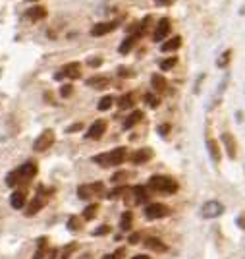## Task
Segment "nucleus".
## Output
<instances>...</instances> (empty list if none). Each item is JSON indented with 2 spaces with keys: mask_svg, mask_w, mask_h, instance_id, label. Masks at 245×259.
<instances>
[{
  "mask_svg": "<svg viewBox=\"0 0 245 259\" xmlns=\"http://www.w3.org/2000/svg\"><path fill=\"white\" fill-rule=\"evenodd\" d=\"M230 54H232L230 50H226V52L222 54V58L218 60V66H220V68H224V66H226V62H230Z\"/></svg>",
  "mask_w": 245,
  "mask_h": 259,
  "instance_id": "obj_34",
  "label": "nucleus"
},
{
  "mask_svg": "<svg viewBox=\"0 0 245 259\" xmlns=\"http://www.w3.org/2000/svg\"><path fill=\"white\" fill-rule=\"evenodd\" d=\"M179 47H181V37H172V39H168L166 43L160 45V50H162V52H174V50H178Z\"/></svg>",
  "mask_w": 245,
  "mask_h": 259,
  "instance_id": "obj_21",
  "label": "nucleus"
},
{
  "mask_svg": "<svg viewBox=\"0 0 245 259\" xmlns=\"http://www.w3.org/2000/svg\"><path fill=\"white\" fill-rule=\"evenodd\" d=\"M126 159H128V149L126 147H116L112 151H106V153H101V155L93 157V161L101 166H120Z\"/></svg>",
  "mask_w": 245,
  "mask_h": 259,
  "instance_id": "obj_2",
  "label": "nucleus"
},
{
  "mask_svg": "<svg viewBox=\"0 0 245 259\" xmlns=\"http://www.w3.org/2000/svg\"><path fill=\"white\" fill-rule=\"evenodd\" d=\"M52 143H54V132H52V130H45V132H43V134L35 140V143H33V149L41 153V151H46Z\"/></svg>",
  "mask_w": 245,
  "mask_h": 259,
  "instance_id": "obj_7",
  "label": "nucleus"
},
{
  "mask_svg": "<svg viewBox=\"0 0 245 259\" xmlns=\"http://www.w3.org/2000/svg\"><path fill=\"white\" fill-rule=\"evenodd\" d=\"M85 83H87L89 87H93V89H105V87L110 83V79H108L106 75H93Z\"/></svg>",
  "mask_w": 245,
  "mask_h": 259,
  "instance_id": "obj_16",
  "label": "nucleus"
},
{
  "mask_svg": "<svg viewBox=\"0 0 245 259\" xmlns=\"http://www.w3.org/2000/svg\"><path fill=\"white\" fill-rule=\"evenodd\" d=\"M222 211H224V205L220 201H216V199L207 201V203L203 205V209H201V213H203L205 219H214V217L222 215Z\"/></svg>",
  "mask_w": 245,
  "mask_h": 259,
  "instance_id": "obj_8",
  "label": "nucleus"
},
{
  "mask_svg": "<svg viewBox=\"0 0 245 259\" xmlns=\"http://www.w3.org/2000/svg\"><path fill=\"white\" fill-rule=\"evenodd\" d=\"M68 228H70V230H79V228H81V226H79V219H77V217H71V219L68 221Z\"/></svg>",
  "mask_w": 245,
  "mask_h": 259,
  "instance_id": "obj_33",
  "label": "nucleus"
},
{
  "mask_svg": "<svg viewBox=\"0 0 245 259\" xmlns=\"http://www.w3.org/2000/svg\"><path fill=\"white\" fill-rule=\"evenodd\" d=\"M145 248H149V250H153V252H158V254L166 252V244H164L162 240L155 238V236H151V238L145 240Z\"/></svg>",
  "mask_w": 245,
  "mask_h": 259,
  "instance_id": "obj_18",
  "label": "nucleus"
},
{
  "mask_svg": "<svg viewBox=\"0 0 245 259\" xmlns=\"http://www.w3.org/2000/svg\"><path fill=\"white\" fill-rule=\"evenodd\" d=\"M141 118H143V112H141V111H134L130 116L124 120V128H126V130L134 128L135 124H139V122H141Z\"/></svg>",
  "mask_w": 245,
  "mask_h": 259,
  "instance_id": "obj_23",
  "label": "nucleus"
},
{
  "mask_svg": "<svg viewBox=\"0 0 245 259\" xmlns=\"http://www.w3.org/2000/svg\"><path fill=\"white\" fill-rule=\"evenodd\" d=\"M77 195H79L81 199H85V201H89V199H93V197H95L89 186H79V188H77Z\"/></svg>",
  "mask_w": 245,
  "mask_h": 259,
  "instance_id": "obj_27",
  "label": "nucleus"
},
{
  "mask_svg": "<svg viewBox=\"0 0 245 259\" xmlns=\"http://www.w3.org/2000/svg\"><path fill=\"white\" fill-rule=\"evenodd\" d=\"M45 203H46L45 195H43V193H37V195L31 199V203L27 205V211H25V215H27V217H33V215H37V213L45 207Z\"/></svg>",
  "mask_w": 245,
  "mask_h": 259,
  "instance_id": "obj_13",
  "label": "nucleus"
},
{
  "mask_svg": "<svg viewBox=\"0 0 245 259\" xmlns=\"http://www.w3.org/2000/svg\"><path fill=\"white\" fill-rule=\"evenodd\" d=\"M222 142L226 145V149H228V157L236 159V142H234V136L226 132V134H222Z\"/></svg>",
  "mask_w": 245,
  "mask_h": 259,
  "instance_id": "obj_20",
  "label": "nucleus"
},
{
  "mask_svg": "<svg viewBox=\"0 0 245 259\" xmlns=\"http://www.w3.org/2000/svg\"><path fill=\"white\" fill-rule=\"evenodd\" d=\"M71 91H73V87H71V85H62L60 95H62V97H70V95H71Z\"/></svg>",
  "mask_w": 245,
  "mask_h": 259,
  "instance_id": "obj_36",
  "label": "nucleus"
},
{
  "mask_svg": "<svg viewBox=\"0 0 245 259\" xmlns=\"http://www.w3.org/2000/svg\"><path fill=\"white\" fill-rule=\"evenodd\" d=\"M87 64H89L91 68H99V66L103 64V58H91Z\"/></svg>",
  "mask_w": 245,
  "mask_h": 259,
  "instance_id": "obj_39",
  "label": "nucleus"
},
{
  "mask_svg": "<svg viewBox=\"0 0 245 259\" xmlns=\"http://www.w3.org/2000/svg\"><path fill=\"white\" fill-rule=\"evenodd\" d=\"M158 103H160V101H158V97H155L153 93H147V95H145V105H147V107H151V109H156V107H158Z\"/></svg>",
  "mask_w": 245,
  "mask_h": 259,
  "instance_id": "obj_31",
  "label": "nucleus"
},
{
  "mask_svg": "<svg viewBox=\"0 0 245 259\" xmlns=\"http://www.w3.org/2000/svg\"><path fill=\"white\" fill-rule=\"evenodd\" d=\"M64 77H71V79H79L81 77V64L79 62H70L60 72L54 74V79H64Z\"/></svg>",
  "mask_w": 245,
  "mask_h": 259,
  "instance_id": "obj_4",
  "label": "nucleus"
},
{
  "mask_svg": "<svg viewBox=\"0 0 245 259\" xmlns=\"http://www.w3.org/2000/svg\"><path fill=\"white\" fill-rule=\"evenodd\" d=\"M170 31H172V25H170V20L162 18V20L158 22V25H156L153 39H155L156 43H162V41H166V37L170 35Z\"/></svg>",
  "mask_w": 245,
  "mask_h": 259,
  "instance_id": "obj_9",
  "label": "nucleus"
},
{
  "mask_svg": "<svg viewBox=\"0 0 245 259\" xmlns=\"http://www.w3.org/2000/svg\"><path fill=\"white\" fill-rule=\"evenodd\" d=\"M151 157H153V151L149 147H143V149H137L135 153L130 155V161H132V165H143V163L151 161Z\"/></svg>",
  "mask_w": 245,
  "mask_h": 259,
  "instance_id": "obj_12",
  "label": "nucleus"
},
{
  "mask_svg": "<svg viewBox=\"0 0 245 259\" xmlns=\"http://www.w3.org/2000/svg\"><path fill=\"white\" fill-rule=\"evenodd\" d=\"M120 25V22L118 20H112V22H105V24H97L91 27V35L93 37H101V35H106V33H110V31H114L116 27Z\"/></svg>",
  "mask_w": 245,
  "mask_h": 259,
  "instance_id": "obj_11",
  "label": "nucleus"
},
{
  "mask_svg": "<svg viewBox=\"0 0 245 259\" xmlns=\"http://www.w3.org/2000/svg\"><path fill=\"white\" fill-rule=\"evenodd\" d=\"M147 188L158 191V193H176L178 191V182L170 176H151L147 182Z\"/></svg>",
  "mask_w": 245,
  "mask_h": 259,
  "instance_id": "obj_3",
  "label": "nucleus"
},
{
  "mask_svg": "<svg viewBox=\"0 0 245 259\" xmlns=\"http://www.w3.org/2000/svg\"><path fill=\"white\" fill-rule=\"evenodd\" d=\"M134 259H149V258H147V256H135Z\"/></svg>",
  "mask_w": 245,
  "mask_h": 259,
  "instance_id": "obj_45",
  "label": "nucleus"
},
{
  "mask_svg": "<svg viewBox=\"0 0 245 259\" xmlns=\"http://www.w3.org/2000/svg\"><path fill=\"white\" fill-rule=\"evenodd\" d=\"M105 132H106V122H105V120H95V122L91 124V128L87 130L85 138H87V140H101Z\"/></svg>",
  "mask_w": 245,
  "mask_h": 259,
  "instance_id": "obj_10",
  "label": "nucleus"
},
{
  "mask_svg": "<svg viewBox=\"0 0 245 259\" xmlns=\"http://www.w3.org/2000/svg\"><path fill=\"white\" fill-rule=\"evenodd\" d=\"M168 132H170V124H160V126H158V134H160V136H166Z\"/></svg>",
  "mask_w": 245,
  "mask_h": 259,
  "instance_id": "obj_37",
  "label": "nucleus"
},
{
  "mask_svg": "<svg viewBox=\"0 0 245 259\" xmlns=\"http://www.w3.org/2000/svg\"><path fill=\"white\" fill-rule=\"evenodd\" d=\"M135 103V95L134 93H126L120 97V101H118V107H120V111H128V109H132Z\"/></svg>",
  "mask_w": 245,
  "mask_h": 259,
  "instance_id": "obj_22",
  "label": "nucleus"
},
{
  "mask_svg": "<svg viewBox=\"0 0 245 259\" xmlns=\"http://www.w3.org/2000/svg\"><path fill=\"white\" fill-rule=\"evenodd\" d=\"M139 37H141L139 33H135V35H130V37H126V39L122 41L120 48H118V52H120V54H128V52H130V50L135 47V43L139 41Z\"/></svg>",
  "mask_w": 245,
  "mask_h": 259,
  "instance_id": "obj_17",
  "label": "nucleus"
},
{
  "mask_svg": "<svg viewBox=\"0 0 245 259\" xmlns=\"http://www.w3.org/2000/svg\"><path fill=\"white\" fill-rule=\"evenodd\" d=\"M81 128H83L81 124H71V126L66 130V134H73V132H77V130H81Z\"/></svg>",
  "mask_w": 245,
  "mask_h": 259,
  "instance_id": "obj_40",
  "label": "nucleus"
},
{
  "mask_svg": "<svg viewBox=\"0 0 245 259\" xmlns=\"http://www.w3.org/2000/svg\"><path fill=\"white\" fill-rule=\"evenodd\" d=\"M176 64H178V58H176V56H172V58H166V60H162L158 66H160V70L166 72V70H170V68H174Z\"/></svg>",
  "mask_w": 245,
  "mask_h": 259,
  "instance_id": "obj_29",
  "label": "nucleus"
},
{
  "mask_svg": "<svg viewBox=\"0 0 245 259\" xmlns=\"http://www.w3.org/2000/svg\"><path fill=\"white\" fill-rule=\"evenodd\" d=\"M75 250V244H70V246H66V250H64V254H62V259H68L70 258V254Z\"/></svg>",
  "mask_w": 245,
  "mask_h": 259,
  "instance_id": "obj_38",
  "label": "nucleus"
},
{
  "mask_svg": "<svg viewBox=\"0 0 245 259\" xmlns=\"http://www.w3.org/2000/svg\"><path fill=\"white\" fill-rule=\"evenodd\" d=\"M151 87L155 89L156 93H166L168 83H166V79H164L160 74H153V75H151Z\"/></svg>",
  "mask_w": 245,
  "mask_h": 259,
  "instance_id": "obj_14",
  "label": "nucleus"
},
{
  "mask_svg": "<svg viewBox=\"0 0 245 259\" xmlns=\"http://www.w3.org/2000/svg\"><path fill=\"white\" fill-rule=\"evenodd\" d=\"M37 176V165L33 161H27L23 163L20 168H16L14 172H10L6 176V184L8 186H20V184H27L31 178Z\"/></svg>",
  "mask_w": 245,
  "mask_h": 259,
  "instance_id": "obj_1",
  "label": "nucleus"
},
{
  "mask_svg": "<svg viewBox=\"0 0 245 259\" xmlns=\"http://www.w3.org/2000/svg\"><path fill=\"white\" fill-rule=\"evenodd\" d=\"M130 197H126V203L128 205H141L147 201V188L145 186H135V188H130Z\"/></svg>",
  "mask_w": 245,
  "mask_h": 259,
  "instance_id": "obj_5",
  "label": "nucleus"
},
{
  "mask_svg": "<svg viewBox=\"0 0 245 259\" xmlns=\"http://www.w3.org/2000/svg\"><path fill=\"white\" fill-rule=\"evenodd\" d=\"M25 18L31 20V22H39V20L46 18V10L43 6H33V8H29V10L25 12Z\"/></svg>",
  "mask_w": 245,
  "mask_h": 259,
  "instance_id": "obj_15",
  "label": "nucleus"
},
{
  "mask_svg": "<svg viewBox=\"0 0 245 259\" xmlns=\"http://www.w3.org/2000/svg\"><path fill=\"white\" fill-rule=\"evenodd\" d=\"M238 222H240V224H242V228H245V215H242V217H240V219H238Z\"/></svg>",
  "mask_w": 245,
  "mask_h": 259,
  "instance_id": "obj_42",
  "label": "nucleus"
},
{
  "mask_svg": "<svg viewBox=\"0 0 245 259\" xmlns=\"http://www.w3.org/2000/svg\"><path fill=\"white\" fill-rule=\"evenodd\" d=\"M25 201H27V195L23 193L22 189L14 191V193H12V197H10V203H12V207H14V209H23V207H25Z\"/></svg>",
  "mask_w": 245,
  "mask_h": 259,
  "instance_id": "obj_19",
  "label": "nucleus"
},
{
  "mask_svg": "<svg viewBox=\"0 0 245 259\" xmlns=\"http://www.w3.org/2000/svg\"><path fill=\"white\" fill-rule=\"evenodd\" d=\"M29 2H37V0H29Z\"/></svg>",
  "mask_w": 245,
  "mask_h": 259,
  "instance_id": "obj_47",
  "label": "nucleus"
},
{
  "mask_svg": "<svg viewBox=\"0 0 245 259\" xmlns=\"http://www.w3.org/2000/svg\"><path fill=\"white\" fill-rule=\"evenodd\" d=\"M56 254H58V252H56V250H52V252H50V256H48V259H56Z\"/></svg>",
  "mask_w": 245,
  "mask_h": 259,
  "instance_id": "obj_43",
  "label": "nucleus"
},
{
  "mask_svg": "<svg viewBox=\"0 0 245 259\" xmlns=\"http://www.w3.org/2000/svg\"><path fill=\"white\" fill-rule=\"evenodd\" d=\"M128 176H132V172H128V170H120V172H116V174L112 176L110 180H112V182H116V184H118L120 180H124V178H128Z\"/></svg>",
  "mask_w": 245,
  "mask_h": 259,
  "instance_id": "obj_32",
  "label": "nucleus"
},
{
  "mask_svg": "<svg viewBox=\"0 0 245 259\" xmlns=\"http://www.w3.org/2000/svg\"><path fill=\"white\" fill-rule=\"evenodd\" d=\"M207 145H209V153H210L212 161H214V163H220V149H218V143L214 142V140H209Z\"/></svg>",
  "mask_w": 245,
  "mask_h": 259,
  "instance_id": "obj_24",
  "label": "nucleus"
},
{
  "mask_svg": "<svg viewBox=\"0 0 245 259\" xmlns=\"http://www.w3.org/2000/svg\"><path fill=\"white\" fill-rule=\"evenodd\" d=\"M97 213H99V205H97V203H91L89 207H85V211H83V219H85V221H93V219L97 217Z\"/></svg>",
  "mask_w": 245,
  "mask_h": 259,
  "instance_id": "obj_26",
  "label": "nucleus"
},
{
  "mask_svg": "<svg viewBox=\"0 0 245 259\" xmlns=\"http://www.w3.org/2000/svg\"><path fill=\"white\" fill-rule=\"evenodd\" d=\"M168 213H170V209H168L166 205H162V203H151V205L145 207V219H149V221H156V219L166 217Z\"/></svg>",
  "mask_w": 245,
  "mask_h": 259,
  "instance_id": "obj_6",
  "label": "nucleus"
},
{
  "mask_svg": "<svg viewBox=\"0 0 245 259\" xmlns=\"http://www.w3.org/2000/svg\"><path fill=\"white\" fill-rule=\"evenodd\" d=\"M132 219H134L132 211H126L122 215V219H120V228H122L124 232H128V230L132 228Z\"/></svg>",
  "mask_w": 245,
  "mask_h": 259,
  "instance_id": "obj_25",
  "label": "nucleus"
},
{
  "mask_svg": "<svg viewBox=\"0 0 245 259\" xmlns=\"http://www.w3.org/2000/svg\"><path fill=\"white\" fill-rule=\"evenodd\" d=\"M103 259H116V258H114V256H105Z\"/></svg>",
  "mask_w": 245,
  "mask_h": 259,
  "instance_id": "obj_46",
  "label": "nucleus"
},
{
  "mask_svg": "<svg viewBox=\"0 0 245 259\" xmlns=\"http://www.w3.org/2000/svg\"><path fill=\"white\" fill-rule=\"evenodd\" d=\"M41 256H43V252H37V254H35V258H33V259H41Z\"/></svg>",
  "mask_w": 245,
  "mask_h": 259,
  "instance_id": "obj_44",
  "label": "nucleus"
},
{
  "mask_svg": "<svg viewBox=\"0 0 245 259\" xmlns=\"http://www.w3.org/2000/svg\"><path fill=\"white\" fill-rule=\"evenodd\" d=\"M89 188H91V191H93L95 197H105V184L95 182V184H89Z\"/></svg>",
  "mask_w": 245,
  "mask_h": 259,
  "instance_id": "obj_28",
  "label": "nucleus"
},
{
  "mask_svg": "<svg viewBox=\"0 0 245 259\" xmlns=\"http://www.w3.org/2000/svg\"><path fill=\"white\" fill-rule=\"evenodd\" d=\"M108 232H110V226H106V224H105V226L97 228V230H95L93 234H95V236H103V234H108Z\"/></svg>",
  "mask_w": 245,
  "mask_h": 259,
  "instance_id": "obj_35",
  "label": "nucleus"
},
{
  "mask_svg": "<svg viewBox=\"0 0 245 259\" xmlns=\"http://www.w3.org/2000/svg\"><path fill=\"white\" fill-rule=\"evenodd\" d=\"M112 103H114V97H110V95L103 97V99L99 101V111H108L112 107Z\"/></svg>",
  "mask_w": 245,
  "mask_h": 259,
  "instance_id": "obj_30",
  "label": "nucleus"
},
{
  "mask_svg": "<svg viewBox=\"0 0 245 259\" xmlns=\"http://www.w3.org/2000/svg\"><path fill=\"white\" fill-rule=\"evenodd\" d=\"M158 6H168V4H172L174 0H155Z\"/></svg>",
  "mask_w": 245,
  "mask_h": 259,
  "instance_id": "obj_41",
  "label": "nucleus"
}]
</instances>
